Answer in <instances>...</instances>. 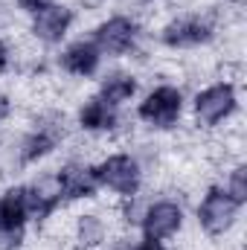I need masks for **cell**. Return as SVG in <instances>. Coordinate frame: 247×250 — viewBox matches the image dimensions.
<instances>
[{"label":"cell","mask_w":247,"mask_h":250,"mask_svg":"<svg viewBox=\"0 0 247 250\" xmlns=\"http://www.w3.org/2000/svg\"><path fill=\"white\" fill-rule=\"evenodd\" d=\"M137 90H140L137 76L117 70V73H108V76L99 82V93H96V96L105 99V102L114 105V108H123L125 102H131V99L137 96Z\"/></svg>","instance_id":"cell-14"},{"label":"cell","mask_w":247,"mask_h":250,"mask_svg":"<svg viewBox=\"0 0 247 250\" xmlns=\"http://www.w3.org/2000/svg\"><path fill=\"white\" fill-rule=\"evenodd\" d=\"M212 38H215V23L209 15H201V12L178 15L160 29V44L169 50H198Z\"/></svg>","instance_id":"cell-6"},{"label":"cell","mask_w":247,"mask_h":250,"mask_svg":"<svg viewBox=\"0 0 247 250\" xmlns=\"http://www.w3.org/2000/svg\"><path fill=\"white\" fill-rule=\"evenodd\" d=\"M184 227V207L172 198H160L145 204L143 215H140V230L143 239H157V242H169L181 233Z\"/></svg>","instance_id":"cell-9"},{"label":"cell","mask_w":247,"mask_h":250,"mask_svg":"<svg viewBox=\"0 0 247 250\" xmlns=\"http://www.w3.org/2000/svg\"><path fill=\"white\" fill-rule=\"evenodd\" d=\"M140 38H143V26L131 15H111V18H105L102 23L93 26V35H90V41L96 44L102 59L105 56L120 59V56L134 53Z\"/></svg>","instance_id":"cell-4"},{"label":"cell","mask_w":247,"mask_h":250,"mask_svg":"<svg viewBox=\"0 0 247 250\" xmlns=\"http://www.w3.org/2000/svg\"><path fill=\"white\" fill-rule=\"evenodd\" d=\"M15 3H18V9H21V12H26V15H35V12H41V9L53 6L56 0H15Z\"/></svg>","instance_id":"cell-17"},{"label":"cell","mask_w":247,"mask_h":250,"mask_svg":"<svg viewBox=\"0 0 247 250\" xmlns=\"http://www.w3.org/2000/svg\"><path fill=\"white\" fill-rule=\"evenodd\" d=\"M239 212H242V207L230 198L227 189L224 187H209L206 195L201 198V204H198V224H201V230H204L206 236L218 239V236H227V233L236 227Z\"/></svg>","instance_id":"cell-7"},{"label":"cell","mask_w":247,"mask_h":250,"mask_svg":"<svg viewBox=\"0 0 247 250\" xmlns=\"http://www.w3.org/2000/svg\"><path fill=\"white\" fill-rule=\"evenodd\" d=\"M64 134H67L64 131V117L44 114L38 123L21 137V143H18V163L21 166H32V163L50 157L64 143Z\"/></svg>","instance_id":"cell-5"},{"label":"cell","mask_w":247,"mask_h":250,"mask_svg":"<svg viewBox=\"0 0 247 250\" xmlns=\"http://www.w3.org/2000/svg\"><path fill=\"white\" fill-rule=\"evenodd\" d=\"M120 120H123L120 117V108L108 105L99 96L84 99L79 105V114H76V125L82 131H87V134H111V131H117Z\"/></svg>","instance_id":"cell-13"},{"label":"cell","mask_w":247,"mask_h":250,"mask_svg":"<svg viewBox=\"0 0 247 250\" xmlns=\"http://www.w3.org/2000/svg\"><path fill=\"white\" fill-rule=\"evenodd\" d=\"M59 67L73 79H93L102 67V53L96 50V44L90 38H79L62 50Z\"/></svg>","instance_id":"cell-12"},{"label":"cell","mask_w":247,"mask_h":250,"mask_svg":"<svg viewBox=\"0 0 247 250\" xmlns=\"http://www.w3.org/2000/svg\"><path fill=\"white\" fill-rule=\"evenodd\" d=\"M73 23H76V12H73L70 6H64V3L56 0L53 6H47V9H41V12L32 15L29 32H32L41 44L56 47V44H62L64 38H67V32L73 29Z\"/></svg>","instance_id":"cell-11"},{"label":"cell","mask_w":247,"mask_h":250,"mask_svg":"<svg viewBox=\"0 0 247 250\" xmlns=\"http://www.w3.org/2000/svg\"><path fill=\"white\" fill-rule=\"evenodd\" d=\"M9 62H12V53H9V44L0 38V73L9 70Z\"/></svg>","instance_id":"cell-19"},{"label":"cell","mask_w":247,"mask_h":250,"mask_svg":"<svg viewBox=\"0 0 247 250\" xmlns=\"http://www.w3.org/2000/svg\"><path fill=\"white\" fill-rule=\"evenodd\" d=\"M108 239V224L96 212H84L73 224V245L76 250H99Z\"/></svg>","instance_id":"cell-15"},{"label":"cell","mask_w":247,"mask_h":250,"mask_svg":"<svg viewBox=\"0 0 247 250\" xmlns=\"http://www.w3.org/2000/svg\"><path fill=\"white\" fill-rule=\"evenodd\" d=\"M224 189L230 192V198H233L239 207H245V204H247V166H245V163H239V166H233V169H230Z\"/></svg>","instance_id":"cell-16"},{"label":"cell","mask_w":247,"mask_h":250,"mask_svg":"<svg viewBox=\"0 0 247 250\" xmlns=\"http://www.w3.org/2000/svg\"><path fill=\"white\" fill-rule=\"evenodd\" d=\"M26 224H29V212H26L23 189L12 187L6 192H0V250L23 248Z\"/></svg>","instance_id":"cell-8"},{"label":"cell","mask_w":247,"mask_h":250,"mask_svg":"<svg viewBox=\"0 0 247 250\" xmlns=\"http://www.w3.org/2000/svg\"><path fill=\"white\" fill-rule=\"evenodd\" d=\"M93 175H96L99 189H108L120 198H134L143 189V166L128 151H117V154H108L105 160H99L93 166Z\"/></svg>","instance_id":"cell-3"},{"label":"cell","mask_w":247,"mask_h":250,"mask_svg":"<svg viewBox=\"0 0 247 250\" xmlns=\"http://www.w3.org/2000/svg\"><path fill=\"white\" fill-rule=\"evenodd\" d=\"M117 250H137V245H120Z\"/></svg>","instance_id":"cell-20"},{"label":"cell","mask_w":247,"mask_h":250,"mask_svg":"<svg viewBox=\"0 0 247 250\" xmlns=\"http://www.w3.org/2000/svg\"><path fill=\"white\" fill-rule=\"evenodd\" d=\"M137 250H169V248H166V242H157V239H140Z\"/></svg>","instance_id":"cell-18"},{"label":"cell","mask_w":247,"mask_h":250,"mask_svg":"<svg viewBox=\"0 0 247 250\" xmlns=\"http://www.w3.org/2000/svg\"><path fill=\"white\" fill-rule=\"evenodd\" d=\"M56 189H59V198L62 204H73V201H90L96 198L99 184H96V175H93V166L82 163V160H70L64 163L62 169L53 175Z\"/></svg>","instance_id":"cell-10"},{"label":"cell","mask_w":247,"mask_h":250,"mask_svg":"<svg viewBox=\"0 0 247 250\" xmlns=\"http://www.w3.org/2000/svg\"><path fill=\"white\" fill-rule=\"evenodd\" d=\"M184 108L186 99L178 84H157L137 102V120L154 131H169L181 123Z\"/></svg>","instance_id":"cell-1"},{"label":"cell","mask_w":247,"mask_h":250,"mask_svg":"<svg viewBox=\"0 0 247 250\" xmlns=\"http://www.w3.org/2000/svg\"><path fill=\"white\" fill-rule=\"evenodd\" d=\"M239 111V87L233 82H215L195 93L192 99V120L198 128H218L233 120Z\"/></svg>","instance_id":"cell-2"}]
</instances>
